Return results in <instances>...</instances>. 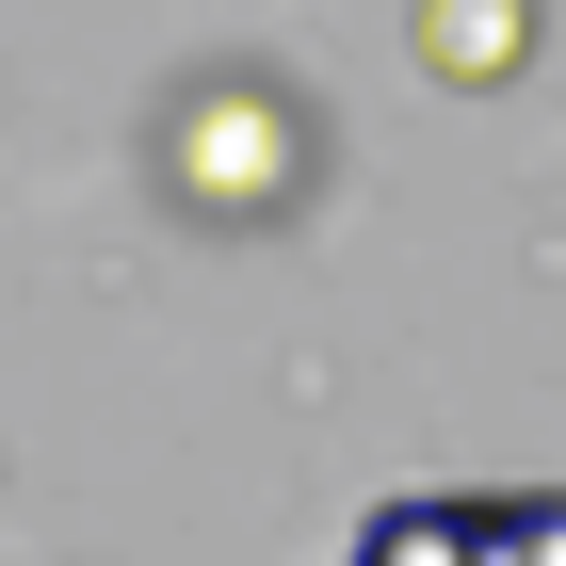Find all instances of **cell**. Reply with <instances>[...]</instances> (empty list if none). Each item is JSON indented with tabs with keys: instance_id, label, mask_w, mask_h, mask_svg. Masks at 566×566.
<instances>
[{
	"instance_id": "6da1fadb",
	"label": "cell",
	"mask_w": 566,
	"mask_h": 566,
	"mask_svg": "<svg viewBox=\"0 0 566 566\" xmlns=\"http://www.w3.org/2000/svg\"><path fill=\"white\" fill-rule=\"evenodd\" d=\"M178 178H195L227 227H260V211H275V178H292V114H275V97H211V114L178 130Z\"/></svg>"
},
{
	"instance_id": "7a4b0ae2",
	"label": "cell",
	"mask_w": 566,
	"mask_h": 566,
	"mask_svg": "<svg viewBox=\"0 0 566 566\" xmlns=\"http://www.w3.org/2000/svg\"><path fill=\"white\" fill-rule=\"evenodd\" d=\"M534 49V0H421V65H453V82H502Z\"/></svg>"
},
{
	"instance_id": "3957f363",
	"label": "cell",
	"mask_w": 566,
	"mask_h": 566,
	"mask_svg": "<svg viewBox=\"0 0 566 566\" xmlns=\"http://www.w3.org/2000/svg\"><path fill=\"white\" fill-rule=\"evenodd\" d=\"M470 566H566V485H470Z\"/></svg>"
}]
</instances>
